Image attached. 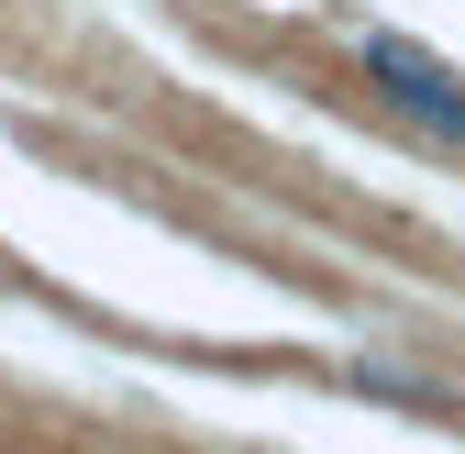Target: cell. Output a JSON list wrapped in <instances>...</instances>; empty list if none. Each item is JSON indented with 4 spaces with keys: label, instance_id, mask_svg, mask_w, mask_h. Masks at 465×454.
Returning a JSON list of instances; mask_svg holds the SVG:
<instances>
[{
    "label": "cell",
    "instance_id": "cell-1",
    "mask_svg": "<svg viewBox=\"0 0 465 454\" xmlns=\"http://www.w3.org/2000/svg\"><path fill=\"white\" fill-rule=\"evenodd\" d=\"M355 55H366V78H377L388 111H411L432 144H465V67H443V55L411 44V34H366Z\"/></svg>",
    "mask_w": 465,
    "mask_h": 454
}]
</instances>
